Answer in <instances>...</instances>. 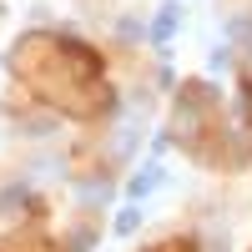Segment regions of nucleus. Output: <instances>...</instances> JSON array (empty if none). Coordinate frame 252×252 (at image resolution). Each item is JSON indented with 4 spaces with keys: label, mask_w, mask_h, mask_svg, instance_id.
Returning <instances> with one entry per match:
<instances>
[{
    "label": "nucleus",
    "mask_w": 252,
    "mask_h": 252,
    "mask_svg": "<svg viewBox=\"0 0 252 252\" xmlns=\"http://www.w3.org/2000/svg\"><path fill=\"white\" fill-rule=\"evenodd\" d=\"M81 202H101V207H106V202H111V182H106V177L81 182Z\"/></svg>",
    "instance_id": "nucleus-4"
},
{
    "label": "nucleus",
    "mask_w": 252,
    "mask_h": 252,
    "mask_svg": "<svg viewBox=\"0 0 252 252\" xmlns=\"http://www.w3.org/2000/svg\"><path fill=\"white\" fill-rule=\"evenodd\" d=\"M166 187V172H161V161H141V172L126 177V202H146V197H157Z\"/></svg>",
    "instance_id": "nucleus-1"
},
{
    "label": "nucleus",
    "mask_w": 252,
    "mask_h": 252,
    "mask_svg": "<svg viewBox=\"0 0 252 252\" xmlns=\"http://www.w3.org/2000/svg\"><path fill=\"white\" fill-rule=\"evenodd\" d=\"M177 26H182V5H172V0H166L161 15L152 20V40H157V46H166V40L177 35Z\"/></svg>",
    "instance_id": "nucleus-2"
},
{
    "label": "nucleus",
    "mask_w": 252,
    "mask_h": 252,
    "mask_svg": "<svg viewBox=\"0 0 252 252\" xmlns=\"http://www.w3.org/2000/svg\"><path fill=\"white\" fill-rule=\"evenodd\" d=\"M141 222H146L141 202H126V207H121V217H116V237H131V232H136Z\"/></svg>",
    "instance_id": "nucleus-3"
},
{
    "label": "nucleus",
    "mask_w": 252,
    "mask_h": 252,
    "mask_svg": "<svg viewBox=\"0 0 252 252\" xmlns=\"http://www.w3.org/2000/svg\"><path fill=\"white\" fill-rule=\"evenodd\" d=\"M227 66H232V51H227V46H217L212 56H207V71H212V76H217V71H227Z\"/></svg>",
    "instance_id": "nucleus-5"
}]
</instances>
